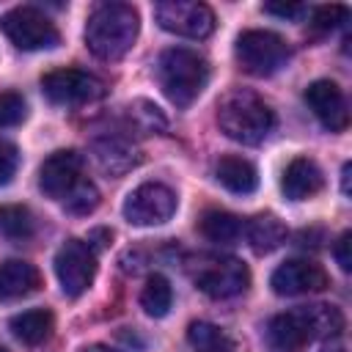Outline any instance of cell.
Returning a JSON list of instances; mask_svg holds the SVG:
<instances>
[{
    "label": "cell",
    "mask_w": 352,
    "mask_h": 352,
    "mask_svg": "<svg viewBox=\"0 0 352 352\" xmlns=\"http://www.w3.org/2000/svg\"><path fill=\"white\" fill-rule=\"evenodd\" d=\"M344 330V314L336 305L314 302L283 311L267 322L264 344L270 352H302L316 338H333Z\"/></svg>",
    "instance_id": "cell-1"
},
{
    "label": "cell",
    "mask_w": 352,
    "mask_h": 352,
    "mask_svg": "<svg viewBox=\"0 0 352 352\" xmlns=\"http://www.w3.org/2000/svg\"><path fill=\"white\" fill-rule=\"evenodd\" d=\"M138 30H140V19L132 6L102 3L91 11L85 22V47L99 60H118L135 47Z\"/></svg>",
    "instance_id": "cell-2"
},
{
    "label": "cell",
    "mask_w": 352,
    "mask_h": 352,
    "mask_svg": "<svg viewBox=\"0 0 352 352\" xmlns=\"http://www.w3.org/2000/svg\"><path fill=\"white\" fill-rule=\"evenodd\" d=\"M217 124L220 129L242 143V146H258L275 126L272 107L248 88H231L217 102Z\"/></svg>",
    "instance_id": "cell-3"
},
{
    "label": "cell",
    "mask_w": 352,
    "mask_h": 352,
    "mask_svg": "<svg viewBox=\"0 0 352 352\" xmlns=\"http://www.w3.org/2000/svg\"><path fill=\"white\" fill-rule=\"evenodd\" d=\"M157 80L176 107H190L209 82V63L190 47H170L157 60Z\"/></svg>",
    "instance_id": "cell-4"
},
{
    "label": "cell",
    "mask_w": 352,
    "mask_h": 352,
    "mask_svg": "<svg viewBox=\"0 0 352 352\" xmlns=\"http://www.w3.org/2000/svg\"><path fill=\"white\" fill-rule=\"evenodd\" d=\"M187 272L192 278V283L214 297V300H226V297H236L248 289L250 283V272L248 267L234 258V256H217V253H201L195 258L187 261Z\"/></svg>",
    "instance_id": "cell-5"
},
{
    "label": "cell",
    "mask_w": 352,
    "mask_h": 352,
    "mask_svg": "<svg viewBox=\"0 0 352 352\" xmlns=\"http://www.w3.org/2000/svg\"><path fill=\"white\" fill-rule=\"evenodd\" d=\"M0 30L6 33V38L16 47V50H50L60 41V33L55 28V22L33 8V6H16L11 11H6L0 16Z\"/></svg>",
    "instance_id": "cell-6"
},
{
    "label": "cell",
    "mask_w": 352,
    "mask_h": 352,
    "mask_svg": "<svg viewBox=\"0 0 352 352\" xmlns=\"http://www.w3.org/2000/svg\"><path fill=\"white\" fill-rule=\"evenodd\" d=\"M236 63L256 77H270L289 58V44L272 30H245L234 47Z\"/></svg>",
    "instance_id": "cell-7"
},
{
    "label": "cell",
    "mask_w": 352,
    "mask_h": 352,
    "mask_svg": "<svg viewBox=\"0 0 352 352\" xmlns=\"http://www.w3.org/2000/svg\"><path fill=\"white\" fill-rule=\"evenodd\" d=\"M176 192L162 182L138 184L124 201V217L132 226H160L168 223L176 212Z\"/></svg>",
    "instance_id": "cell-8"
},
{
    "label": "cell",
    "mask_w": 352,
    "mask_h": 352,
    "mask_svg": "<svg viewBox=\"0 0 352 352\" xmlns=\"http://www.w3.org/2000/svg\"><path fill=\"white\" fill-rule=\"evenodd\" d=\"M41 91L52 104L77 107L99 99L104 94V85L96 74L82 69H52L41 77Z\"/></svg>",
    "instance_id": "cell-9"
},
{
    "label": "cell",
    "mask_w": 352,
    "mask_h": 352,
    "mask_svg": "<svg viewBox=\"0 0 352 352\" xmlns=\"http://www.w3.org/2000/svg\"><path fill=\"white\" fill-rule=\"evenodd\" d=\"M154 19L162 30L184 38H206L214 30V14L206 3L195 0H165L154 6Z\"/></svg>",
    "instance_id": "cell-10"
},
{
    "label": "cell",
    "mask_w": 352,
    "mask_h": 352,
    "mask_svg": "<svg viewBox=\"0 0 352 352\" xmlns=\"http://www.w3.org/2000/svg\"><path fill=\"white\" fill-rule=\"evenodd\" d=\"M55 275L66 297H80L88 292L96 275V253L88 242L69 239L55 253Z\"/></svg>",
    "instance_id": "cell-11"
},
{
    "label": "cell",
    "mask_w": 352,
    "mask_h": 352,
    "mask_svg": "<svg viewBox=\"0 0 352 352\" xmlns=\"http://www.w3.org/2000/svg\"><path fill=\"white\" fill-rule=\"evenodd\" d=\"M82 182V157L72 148L52 151L38 168V190L52 201H66Z\"/></svg>",
    "instance_id": "cell-12"
},
{
    "label": "cell",
    "mask_w": 352,
    "mask_h": 352,
    "mask_svg": "<svg viewBox=\"0 0 352 352\" xmlns=\"http://www.w3.org/2000/svg\"><path fill=\"white\" fill-rule=\"evenodd\" d=\"M330 278L327 272L316 264V261H308V258H289L283 261L272 278H270V286L275 294L280 297H300V294H314V292H322L327 289Z\"/></svg>",
    "instance_id": "cell-13"
},
{
    "label": "cell",
    "mask_w": 352,
    "mask_h": 352,
    "mask_svg": "<svg viewBox=\"0 0 352 352\" xmlns=\"http://www.w3.org/2000/svg\"><path fill=\"white\" fill-rule=\"evenodd\" d=\"M305 104L330 132H344L349 126V107L344 91L333 80H314L305 88Z\"/></svg>",
    "instance_id": "cell-14"
},
{
    "label": "cell",
    "mask_w": 352,
    "mask_h": 352,
    "mask_svg": "<svg viewBox=\"0 0 352 352\" xmlns=\"http://www.w3.org/2000/svg\"><path fill=\"white\" fill-rule=\"evenodd\" d=\"M322 187H324V176H322L319 165L308 157H294L280 176V190L289 201L314 198L316 192H322Z\"/></svg>",
    "instance_id": "cell-15"
},
{
    "label": "cell",
    "mask_w": 352,
    "mask_h": 352,
    "mask_svg": "<svg viewBox=\"0 0 352 352\" xmlns=\"http://www.w3.org/2000/svg\"><path fill=\"white\" fill-rule=\"evenodd\" d=\"M38 286H41V275L30 261L8 258L0 264V300L3 302L22 300V297L38 292Z\"/></svg>",
    "instance_id": "cell-16"
},
{
    "label": "cell",
    "mask_w": 352,
    "mask_h": 352,
    "mask_svg": "<svg viewBox=\"0 0 352 352\" xmlns=\"http://www.w3.org/2000/svg\"><path fill=\"white\" fill-rule=\"evenodd\" d=\"M214 176L228 192H236V195H248L258 187V173H256L253 162H248L245 157H236V154L220 157L214 165Z\"/></svg>",
    "instance_id": "cell-17"
},
{
    "label": "cell",
    "mask_w": 352,
    "mask_h": 352,
    "mask_svg": "<svg viewBox=\"0 0 352 352\" xmlns=\"http://www.w3.org/2000/svg\"><path fill=\"white\" fill-rule=\"evenodd\" d=\"M8 327H11V333H14L22 344L36 346V344H41V341L50 338V333H52V327H55V316H52V311H47V308H30V311H22V314L11 316Z\"/></svg>",
    "instance_id": "cell-18"
},
{
    "label": "cell",
    "mask_w": 352,
    "mask_h": 352,
    "mask_svg": "<svg viewBox=\"0 0 352 352\" xmlns=\"http://www.w3.org/2000/svg\"><path fill=\"white\" fill-rule=\"evenodd\" d=\"M245 236L256 253H272L286 242L289 231L275 214H256L245 223Z\"/></svg>",
    "instance_id": "cell-19"
},
{
    "label": "cell",
    "mask_w": 352,
    "mask_h": 352,
    "mask_svg": "<svg viewBox=\"0 0 352 352\" xmlns=\"http://www.w3.org/2000/svg\"><path fill=\"white\" fill-rule=\"evenodd\" d=\"M198 231L214 242V245H234L242 234H245V223L231 214V212H223V209H209L201 214L198 220Z\"/></svg>",
    "instance_id": "cell-20"
},
{
    "label": "cell",
    "mask_w": 352,
    "mask_h": 352,
    "mask_svg": "<svg viewBox=\"0 0 352 352\" xmlns=\"http://www.w3.org/2000/svg\"><path fill=\"white\" fill-rule=\"evenodd\" d=\"M36 231V220L33 212L22 204H6L0 206V234L11 242H22L30 239Z\"/></svg>",
    "instance_id": "cell-21"
},
{
    "label": "cell",
    "mask_w": 352,
    "mask_h": 352,
    "mask_svg": "<svg viewBox=\"0 0 352 352\" xmlns=\"http://www.w3.org/2000/svg\"><path fill=\"white\" fill-rule=\"evenodd\" d=\"M187 341L195 352H236L234 341L217 324L209 322H192L187 327Z\"/></svg>",
    "instance_id": "cell-22"
},
{
    "label": "cell",
    "mask_w": 352,
    "mask_h": 352,
    "mask_svg": "<svg viewBox=\"0 0 352 352\" xmlns=\"http://www.w3.org/2000/svg\"><path fill=\"white\" fill-rule=\"evenodd\" d=\"M140 305L154 319H160V316H165L170 311V305H173V289H170V283H168L165 275H157L154 272L146 280V286L140 292Z\"/></svg>",
    "instance_id": "cell-23"
},
{
    "label": "cell",
    "mask_w": 352,
    "mask_h": 352,
    "mask_svg": "<svg viewBox=\"0 0 352 352\" xmlns=\"http://www.w3.org/2000/svg\"><path fill=\"white\" fill-rule=\"evenodd\" d=\"M96 204H99V190H96V184L88 182V179H82V182L74 187V192L63 201L66 212H72V214H88V212L96 209Z\"/></svg>",
    "instance_id": "cell-24"
},
{
    "label": "cell",
    "mask_w": 352,
    "mask_h": 352,
    "mask_svg": "<svg viewBox=\"0 0 352 352\" xmlns=\"http://www.w3.org/2000/svg\"><path fill=\"white\" fill-rule=\"evenodd\" d=\"M28 116V104L22 94L16 91H3L0 94V126H16Z\"/></svg>",
    "instance_id": "cell-25"
},
{
    "label": "cell",
    "mask_w": 352,
    "mask_h": 352,
    "mask_svg": "<svg viewBox=\"0 0 352 352\" xmlns=\"http://www.w3.org/2000/svg\"><path fill=\"white\" fill-rule=\"evenodd\" d=\"M346 6H319V8H314V14H311V25L316 28V30H330V28H336L338 22H344L346 19Z\"/></svg>",
    "instance_id": "cell-26"
},
{
    "label": "cell",
    "mask_w": 352,
    "mask_h": 352,
    "mask_svg": "<svg viewBox=\"0 0 352 352\" xmlns=\"http://www.w3.org/2000/svg\"><path fill=\"white\" fill-rule=\"evenodd\" d=\"M16 165H19V151H16V146L8 143V140H0V187L14 179Z\"/></svg>",
    "instance_id": "cell-27"
},
{
    "label": "cell",
    "mask_w": 352,
    "mask_h": 352,
    "mask_svg": "<svg viewBox=\"0 0 352 352\" xmlns=\"http://www.w3.org/2000/svg\"><path fill=\"white\" fill-rule=\"evenodd\" d=\"M349 248H352V234L344 231V234L336 239V245H333V256H336V261H338V267H341L344 272L352 270V253H349Z\"/></svg>",
    "instance_id": "cell-28"
},
{
    "label": "cell",
    "mask_w": 352,
    "mask_h": 352,
    "mask_svg": "<svg viewBox=\"0 0 352 352\" xmlns=\"http://www.w3.org/2000/svg\"><path fill=\"white\" fill-rule=\"evenodd\" d=\"M264 11L267 14H275V16H283V19H294L300 16L305 8L300 3H264Z\"/></svg>",
    "instance_id": "cell-29"
},
{
    "label": "cell",
    "mask_w": 352,
    "mask_h": 352,
    "mask_svg": "<svg viewBox=\"0 0 352 352\" xmlns=\"http://www.w3.org/2000/svg\"><path fill=\"white\" fill-rule=\"evenodd\" d=\"M322 352H349V344H346L344 333H338V336L327 338V341H324V346H322Z\"/></svg>",
    "instance_id": "cell-30"
},
{
    "label": "cell",
    "mask_w": 352,
    "mask_h": 352,
    "mask_svg": "<svg viewBox=\"0 0 352 352\" xmlns=\"http://www.w3.org/2000/svg\"><path fill=\"white\" fill-rule=\"evenodd\" d=\"M341 190L349 192V162H344V168H341Z\"/></svg>",
    "instance_id": "cell-31"
},
{
    "label": "cell",
    "mask_w": 352,
    "mask_h": 352,
    "mask_svg": "<svg viewBox=\"0 0 352 352\" xmlns=\"http://www.w3.org/2000/svg\"><path fill=\"white\" fill-rule=\"evenodd\" d=\"M82 352H118V349H113V346H107V344H91V346H85Z\"/></svg>",
    "instance_id": "cell-32"
},
{
    "label": "cell",
    "mask_w": 352,
    "mask_h": 352,
    "mask_svg": "<svg viewBox=\"0 0 352 352\" xmlns=\"http://www.w3.org/2000/svg\"><path fill=\"white\" fill-rule=\"evenodd\" d=\"M0 352H8V349H6V346H0Z\"/></svg>",
    "instance_id": "cell-33"
}]
</instances>
